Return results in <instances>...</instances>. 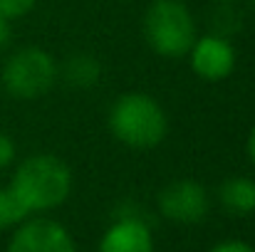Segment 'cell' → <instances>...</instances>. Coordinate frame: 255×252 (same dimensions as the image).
Instances as JSON below:
<instances>
[{
	"label": "cell",
	"instance_id": "cell-8",
	"mask_svg": "<svg viewBox=\"0 0 255 252\" xmlns=\"http://www.w3.org/2000/svg\"><path fill=\"white\" fill-rule=\"evenodd\" d=\"M99 252H154L149 223L139 215H122L102 235Z\"/></svg>",
	"mask_w": 255,
	"mask_h": 252
},
{
	"label": "cell",
	"instance_id": "cell-7",
	"mask_svg": "<svg viewBox=\"0 0 255 252\" xmlns=\"http://www.w3.org/2000/svg\"><path fill=\"white\" fill-rule=\"evenodd\" d=\"M188 52H191L193 72L206 82H221L236 70V50L221 35L196 37Z\"/></svg>",
	"mask_w": 255,
	"mask_h": 252
},
{
	"label": "cell",
	"instance_id": "cell-10",
	"mask_svg": "<svg viewBox=\"0 0 255 252\" xmlns=\"http://www.w3.org/2000/svg\"><path fill=\"white\" fill-rule=\"evenodd\" d=\"M62 77L65 82L72 84V86H80V89H87V86H94L102 77V67L97 62V57L87 55V52H77L72 55L65 67H62Z\"/></svg>",
	"mask_w": 255,
	"mask_h": 252
},
{
	"label": "cell",
	"instance_id": "cell-16",
	"mask_svg": "<svg viewBox=\"0 0 255 252\" xmlns=\"http://www.w3.org/2000/svg\"><path fill=\"white\" fill-rule=\"evenodd\" d=\"M246 149H248V159H251V164L255 166V129L251 131V136H248V146H246Z\"/></svg>",
	"mask_w": 255,
	"mask_h": 252
},
{
	"label": "cell",
	"instance_id": "cell-2",
	"mask_svg": "<svg viewBox=\"0 0 255 252\" xmlns=\"http://www.w3.org/2000/svg\"><path fill=\"white\" fill-rule=\"evenodd\" d=\"M112 134L131 149H154L169 131V119L159 101L141 91L122 94L109 109Z\"/></svg>",
	"mask_w": 255,
	"mask_h": 252
},
{
	"label": "cell",
	"instance_id": "cell-11",
	"mask_svg": "<svg viewBox=\"0 0 255 252\" xmlns=\"http://www.w3.org/2000/svg\"><path fill=\"white\" fill-rule=\"evenodd\" d=\"M27 218L25 208L15 200L10 188H0V230H7L12 225H20Z\"/></svg>",
	"mask_w": 255,
	"mask_h": 252
},
{
	"label": "cell",
	"instance_id": "cell-13",
	"mask_svg": "<svg viewBox=\"0 0 255 252\" xmlns=\"http://www.w3.org/2000/svg\"><path fill=\"white\" fill-rule=\"evenodd\" d=\"M12 159H15V144L5 131H0V168L10 166Z\"/></svg>",
	"mask_w": 255,
	"mask_h": 252
},
{
	"label": "cell",
	"instance_id": "cell-17",
	"mask_svg": "<svg viewBox=\"0 0 255 252\" xmlns=\"http://www.w3.org/2000/svg\"><path fill=\"white\" fill-rule=\"evenodd\" d=\"M251 2H253V7H255V0H251Z\"/></svg>",
	"mask_w": 255,
	"mask_h": 252
},
{
	"label": "cell",
	"instance_id": "cell-18",
	"mask_svg": "<svg viewBox=\"0 0 255 252\" xmlns=\"http://www.w3.org/2000/svg\"><path fill=\"white\" fill-rule=\"evenodd\" d=\"M221 2H226V0H221Z\"/></svg>",
	"mask_w": 255,
	"mask_h": 252
},
{
	"label": "cell",
	"instance_id": "cell-6",
	"mask_svg": "<svg viewBox=\"0 0 255 252\" xmlns=\"http://www.w3.org/2000/svg\"><path fill=\"white\" fill-rule=\"evenodd\" d=\"M5 252H77L72 235L55 220H22L12 233Z\"/></svg>",
	"mask_w": 255,
	"mask_h": 252
},
{
	"label": "cell",
	"instance_id": "cell-4",
	"mask_svg": "<svg viewBox=\"0 0 255 252\" xmlns=\"http://www.w3.org/2000/svg\"><path fill=\"white\" fill-rule=\"evenodd\" d=\"M60 77V70L50 52L42 47H22L12 52L0 72L5 91L20 101H32L45 96Z\"/></svg>",
	"mask_w": 255,
	"mask_h": 252
},
{
	"label": "cell",
	"instance_id": "cell-3",
	"mask_svg": "<svg viewBox=\"0 0 255 252\" xmlns=\"http://www.w3.org/2000/svg\"><path fill=\"white\" fill-rule=\"evenodd\" d=\"M144 35L154 52L183 57L196 42V22L181 0H154L144 17Z\"/></svg>",
	"mask_w": 255,
	"mask_h": 252
},
{
	"label": "cell",
	"instance_id": "cell-1",
	"mask_svg": "<svg viewBox=\"0 0 255 252\" xmlns=\"http://www.w3.org/2000/svg\"><path fill=\"white\" fill-rule=\"evenodd\" d=\"M10 193L25 208V213H40L62 205L72 193V170L70 166L52 156L37 154L25 159L15 168L10 180Z\"/></svg>",
	"mask_w": 255,
	"mask_h": 252
},
{
	"label": "cell",
	"instance_id": "cell-12",
	"mask_svg": "<svg viewBox=\"0 0 255 252\" xmlns=\"http://www.w3.org/2000/svg\"><path fill=\"white\" fill-rule=\"evenodd\" d=\"M37 0H0V15L5 20H17V17H25L32 7H35Z\"/></svg>",
	"mask_w": 255,
	"mask_h": 252
},
{
	"label": "cell",
	"instance_id": "cell-14",
	"mask_svg": "<svg viewBox=\"0 0 255 252\" xmlns=\"http://www.w3.org/2000/svg\"><path fill=\"white\" fill-rule=\"evenodd\" d=\"M211 252H255V248H251V245L243 243V240H226V243L216 245Z\"/></svg>",
	"mask_w": 255,
	"mask_h": 252
},
{
	"label": "cell",
	"instance_id": "cell-15",
	"mask_svg": "<svg viewBox=\"0 0 255 252\" xmlns=\"http://www.w3.org/2000/svg\"><path fill=\"white\" fill-rule=\"evenodd\" d=\"M7 42H10V20H5V17L0 15V50H2Z\"/></svg>",
	"mask_w": 255,
	"mask_h": 252
},
{
	"label": "cell",
	"instance_id": "cell-5",
	"mask_svg": "<svg viewBox=\"0 0 255 252\" xmlns=\"http://www.w3.org/2000/svg\"><path fill=\"white\" fill-rule=\"evenodd\" d=\"M159 213L181 225H196L208 215V193L196 180H173L159 193Z\"/></svg>",
	"mask_w": 255,
	"mask_h": 252
},
{
	"label": "cell",
	"instance_id": "cell-9",
	"mask_svg": "<svg viewBox=\"0 0 255 252\" xmlns=\"http://www.w3.org/2000/svg\"><path fill=\"white\" fill-rule=\"evenodd\" d=\"M218 200L231 215H248L255 210V180L246 175L226 178L218 188Z\"/></svg>",
	"mask_w": 255,
	"mask_h": 252
}]
</instances>
